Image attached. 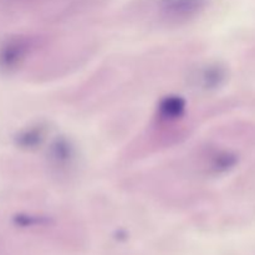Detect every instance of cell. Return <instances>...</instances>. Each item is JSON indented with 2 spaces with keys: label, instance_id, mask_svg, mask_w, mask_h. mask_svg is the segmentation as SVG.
I'll list each match as a JSON object with an SVG mask.
<instances>
[{
  "label": "cell",
  "instance_id": "8992f818",
  "mask_svg": "<svg viewBox=\"0 0 255 255\" xmlns=\"http://www.w3.org/2000/svg\"><path fill=\"white\" fill-rule=\"evenodd\" d=\"M44 129L42 127H35V128L25 131L21 136L19 137V144L26 148H31V147L37 146L41 143L44 139Z\"/></svg>",
  "mask_w": 255,
  "mask_h": 255
},
{
  "label": "cell",
  "instance_id": "6da1fadb",
  "mask_svg": "<svg viewBox=\"0 0 255 255\" xmlns=\"http://www.w3.org/2000/svg\"><path fill=\"white\" fill-rule=\"evenodd\" d=\"M206 0H162L161 16L168 24H183L204 9Z\"/></svg>",
  "mask_w": 255,
  "mask_h": 255
},
{
  "label": "cell",
  "instance_id": "5b68a950",
  "mask_svg": "<svg viewBox=\"0 0 255 255\" xmlns=\"http://www.w3.org/2000/svg\"><path fill=\"white\" fill-rule=\"evenodd\" d=\"M226 79V70L218 65L207 66L199 72L198 82L203 89H214L218 87Z\"/></svg>",
  "mask_w": 255,
  "mask_h": 255
},
{
  "label": "cell",
  "instance_id": "3957f363",
  "mask_svg": "<svg viewBox=\"0 0 255 255\" xmlns=\"http://www.w3.org/2000/svg\"><path fill=\"white\" fill-rule=\"evenodd\" d=\"M50 158L56 168H69L75 158L74 147L66 138H57L50 148Z\"/></svg>",
  "mask_w": 255,
  "mask_h": 255
},
{
  "label": "cell",
  "instance_id": "7a4b0ae2",
  "mask_svg": "<svg viewBox=\"0 0 255 255\" xmlns=\"http://www.w3.org/2000/svg\"><path fill=\"white\" fill-rule=\"evenodd\" d=\"M32 47L29 37H15L7 41L0 51V64L5 69H14L19 66Z\"/></svg>",
  "mask_w": 255,
  "mask_h": 255
},
{
  "label": "cell",
  "instance_id": "277c9868",
  "mask_svg": "<svg viewBox=\"0 0 255 255\" xmlns=\"http://www.w3.org/2000/svg\"><path fill=\"white\" fill-rule=\"evenodd\" d=\"M186 111V102L179 96H167L159 102L157 114L161 121L172 122L183 116Z\"/></svg>",
  "mask_w": 255,
  "mask_h": 255
}]
</instances>
